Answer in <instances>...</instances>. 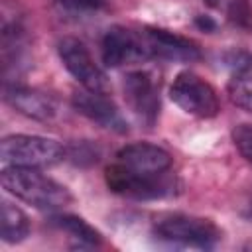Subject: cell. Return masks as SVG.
<instances>
[{
	"instance_id": "3957f363",
	"label": "cell",
	"mask_w": 252,
	"mask_h": 252,
	"mask_svg": "<svg viewBox=\"0 0 252 252\" xmlns=\"http://www.w3.org/2000/svg\"><path fill=\"white\" fill-rule=\"evenodd\" d=\"M154 234L163 242L191 248H211L220 240V230L213 220L181 213L158 219Z\"/></svg>"
},
{
	"instance_id": "7c38bea8",
	"label": "cell",
	"mask_w": 252,
	"mask_h": 252,
	"mask_svg": "<svg viewBox=\"0 0 252 252\" xmlns=\"http://www.w3.org/2000/svg\"><path fill=\"white\" fill-rule=\"evenodd\" d=\"M6 100L20 114L33 118V120H41V122L51 120L57 112L55 100L49 94H45L37 89H30V87L14 85V87L6 89Z\"/></svg>"
},
{
	"instance_id": "5bb4252c",
	"label": "cell",
	"mask_w": 252,
	"mask_h": 252,
	"mask_svg": "<svg viewBox=\"0 0 252 252\" xmlns=\"http://www.w3.org/2000/svg\"><path fill=\"white\" fill-rule=\"evenodd\" d=\"M30 234V219L16 205L2 201V230L0 236L8 244L22 242Z\"/></svg>"
},
{
	"instance_id": "8fae6325",
	"label": "cell",
	"mask_w": 252,
	"mask_h": 252,
	"mask_svg": "<svg viewBox=\"0 0 252 252\" xmlns=\"http://www.w3.org/2000/svg\"><path fill=\"white\" fill-rule=\"evenodd\" d=\"M144 37L154 57H161L167 61H181V63L201 59V51L197 43L173 32L161 28H148L144 32Z\"/></svg>"
},
{
	"instance_id": "9a60e30c",
	"label": "cell",
	"mask_w": 252,
	"mask_h": 252,
	"mask_svg": "<svg viewBox=\"0 0 252 252\" xmlns=\"http://www.w3.org/2000/svg\"><path fill=\"white\" fill-rule=\"evenodd\" d=\"M226 91L232 104L246 112H252V75H234Z\"/></svg>"
},
{
	"instance_id": "2e32d148",
	"label": "cell",
	"mask_w": 252,
	"mask_h": 252,
	"mask_svg": "<svg viewBox=\"0 0 252 252\" xmlns=\"http://www.w3.org/2000/svg\"><path fill=\"white\" fill-rule=\"evenodd\" d=\"M232 142L240 156L252 161V124H238L232 130Z\"/></svg>"
},
{
	"instance_id": "ac0fdd59",
	"label": "cell",
	"mask_w": 252,
	"mask_h": 252,
	"mask_svg": "<svg viewBox=\"0 0 252 252\" xmlns=\"http://www.w3.org/2000/svg\"><path fill=\"white\" fill-rule=\"evenodd\" d=\"M106 0H59V4L69 12H93L104 6Z\"/></svg>"
},
{
	"instance_id": "ba28073f",
	"label": "cell",
	"mask_w": 252,
	"mask_h": 252,
	"mask_svg": "<svg viewBox=\"0 0 252 252\" xmlns=\"http://www.w3.org/2000/svg\"><path fill=\"white\" fill-rule=\"evenodd\" d=\"M152 57L146 37L124 26H112L102 37V61L106 67H122Z\"/></svg>"
},
{
	"instance_id": "6da1fadb",
	"label": "cell",
	"mask_w": 252,
	"mask_h": 252,
	"mask_svg": "<svg viewBox=\"0 0 252 252\" xmlns=\"http://www.w3.org/2000/svg\"><path fill=\"white\" fill-rule=\"evenodd\" d=\"M2 187L16 199L35 209H61L71 203V193L65 185L43 175L37 167L10 165L2 169Z\"/></svg>"
},
{
	"instance_id": "8992f818",
	"label": "cell",
	"mask_w": 252,
	"mask_h": 252,
	"mask_svg": "<svg viewBox=\"0 0 252 252\" xmlns=\"http://www.w3.org/2000/svg\"><path fill=\"white\" fill-rule=\"evenodd\" d=\"M124 98L132 114L144 126L152 128L159 116V87L152 73L132 71L124 77Z\"/></svg>"
},
{
	"instance_id": "4fadbf2b",
	"label": "cell",
	"mask_w": 252,
	"mask_h": 252,
	"mask_svg": "<svg viewBox=\"0 0 252 252\" xmlns=\"http://www.w3.org/2000/svg\"><path fill=\"white\" fill-rule=\"evenodd\" d=\"M51 222L59 230L67 232L77 242V246H98L100 240H102L100 232L77 215H55L51 219Z\"/></svg>"
},
{
	"instance_id": "9c48e42d",
	"label": "cell",
	"mask_w": 252,
	"mask_h": 252,
	"mask_svg": "<svg viewBox=\"0 0 252 252\" xmlns=\"http://www.w3.org/2000/svg\"><path fill=\"white\" fill-rule=\"evenodd\" d=\"M73 106L77 112L87 116L89 120L96 122L102 128H108L116 134L128 132V122L124 120L122 112L118 110L116 102L106 96L102 91H83L73 94Z\"/></svg>"
},
{
	"instance_id": "d6986e66",
	"label": "cell",
	"mask_w": 252,
	"mask_h": 252,
	"mask_svg": "<svg viewBox=\"0 0 252 252\" xmlns=\"http://www.w3.org/2000/svg\"><path fill=\"white\" fill-rule=\"evenodd\" d=\"M195 24H197L201 30H205V32H215V28H217L215 20H211L209 16H197Z\"/></svg>"
},
{
	"instance_id": "5b68a950",
	"label": "cell",
	"mask_w": 252,
	"mask_h": 252,
	"mask_svg": "<svg viewBox=\"0 0 252 252\" xmlns=\"http://www.w3.org/2000/svg\"><path fill=\"white\" fill-rule=\"evenodd\" d=\"M169 96L183 112L197 118H215L220 110L219 94L213 85L193 71H181L173 79Z\"/></svg>"
},
{
	"instance_id": "52a82bcc",
	"label": "cell",
	"mask_w": 252,
	"mask_h": 252,
	"mask_svg": "<svg viewBox=\"0 0 252 252\" xmlns=\"http://www.w3.org/2000/svg\"><path fill=\"white\" fill-rule=\"evenodd\" d=\"M59 57L65 69L87 89V91H106V75L94 63L89 47L77 37H63L57 45Z\"/></svg>"
},
{
	"instance_id": "30bf717a",
	"label": "cell",
	"mask_w": 252,
	"mask_h": 252,
	"mask_svg": "<svg viewBox=\"0 0 252 252\" xmlns=\"http://www.w3.org/2000/svg\"><path fill=\"white\" fill-rule=\"evenodd\" d=\"M118 163L126 165L128 169L140 171V173H150V175H159L169 171L173 159L167 150L148 144V142H134L126 144L124 148L118 150L116 154Z\"/></svg>"
},
{
	"instance_id": "277c9868",
	"label": "cell",
	"mask_w": 252,
	"mask_h": 252,
	"mask_svg": "<svg viewBox=\"0 0 252 252\" xmlns=\"http://www.w3.org/2000/svg\"><path fill=\"white\" fill-rule=\"evenodd\" d=\"M104 181L112 193L136 201L161 199L175 191V181L167 175V171L159 175H150L128 169L122 163L108 165L104 171Z\"/></svg>"
},
{
	"instance_id": "7a4b0ae2",
	"label": "cell",
	"mask_w": 252,
	"mask_h": 252,
	"mask_svg": "<svg viewBox=\"0 0 252 252\" xmlns=\"http://www.w3.org/2000/svg\"><path fill=\"white\" fill-rule=\"evenodd\" d=\"M0 158L8 165L47 167L65 158V148L53 138L35 134H10L0 142Z\"/></svg>"
},
{
	"instance_id": "e0dca14e",
	"label": "cell",
	"mask_w": 252,
	"mask_h": 252,
	"mask_svg": "<svg viewBox=\"0 0 252 252\" xmlns=\"http://www.w3.org/2000/svg\"><path fill=\"white\" fill-rule=\"evenodd\" d=\"M224 63L236 71V75H248L252 71V53L248 51H240V49H232L228 53H224Z\"/></svg>"
}]
</instances>
